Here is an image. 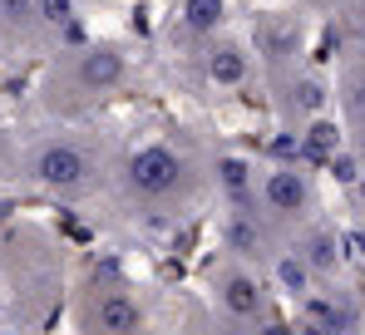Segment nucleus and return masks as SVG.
Instances as JSON below:
<instances>
[{
	"mask_svg": "<svg viewBox=\"0 0 365 335\" xmlns=\"http://www.w3.org/2000/svg\"><path fill=\"white\" fill-rule=\"evenodd\" d=\"M123 84H128V55L114 40H89L79 50H60L55 55L50 74L35 89V104L50 118H74V113H89L99 104H109Z\"/></svg>",
	"mask_w": 365,
	"mask_h": 335,
	"instance_id": "f257e3e1",
	"label": "nucleus"
},
{
	"mask_svg": "<svg viewBox=\"0 0 365 335\" xmlns=\"http://www.w3.org/2000/svg\"><path fill=\"white\" fill-rule=\"evenodd\" d=\"M20 177L45 197L84 202L104 187V158L74 133H45L30 148H20Z\"/></svg>",
	"mask_w": 365,
	"mask_h": 335,
	"instance_id": "f03ea898",
	"label": "nucleus"
},
{
	"mask_svg": "<svg viewBox=\"0 0 365 335\" xmlns=\"http://www.w3.org/2000/svg\"><path fill=\"white\" fill-rule=\"evenodd\" d=\"M192 182H197L192 158L182 148H173V143H163V138L128 148V158L119 163V192L138 212L173 217V207H182L192 197Z\"/></svg>",
	"mask_w": 365,
	"mask_h": 335,
	"instance_id": "7ed1b4c3",
	"label": "nucleus"
},
{
	"mask_svg": "<svg viewBox=\"0 0 365 335\" xmlns=\"http://www.w3.org/2000/svg\"><path fill=\"white\" fill-rule=\"evenodd\" d=\"M74 316H79V335H148V311L143 301L133 296V286L109 272H94L84 281L79 301H74Z\"/></svg>",
	"mask_w": 365,
	"mask_h": 335,
	"instance_id": "20e7f679",
	"label": "nucleus"
},
{
	"mask_svg": "<svg viewBox=\"0 0 365 335\" xmlns=\"http://www.w3.org/2000/svg\"><path fill=\"white\" fill-rule=\"evenodd\" d=\"M311 207H316V187H311L306 168L272 163L267 172H262V182H257V212H262L267 222L297 227V222L311 217Z\"/></svg>",
	"mask_w": 365,
	"mask_h": 335,
	"instance_id": "39448f33",
	"label": "nucleus"
},
{
	"mask_svg": "<svg viewBox=\"0 0 365 335\" xmlns=\"http://www.w3.org/2000/svg\"><path fill=\"white\" fill-rule=\"evenodd\" d=\"M212 301L222 306V316L227 321H237V326H252V321H262L267 316V291H262V277L247 267V262H222V267H212Z\"/></svg>",
	"mask_w": 365,
	"mask_h": 335,
	"instance_id": "423d86ee",
	"label": "nucleus"
},
{
	"mask_svg": "<svg viewBox=\"0 0 365 335\" xmlns=\"http://www.w3.org/2000/svg\"><path fill=\"white\" fill-rule=\"evenodd\" d=\"M267 217L257 207H227L222 217V242L237 262H277L282 252H272V232H267Z\"/></svg>",
	"mask_w": 365,
	"mask_h": 335,
	"instance_id": "0eeeda50",
	"label": "nucleus"
},
{
	"mask_svg": "<svg viewBox=\"0 0 365 335\" xmlns=\"http://www.w3.org/2000/svg\"><path fill=\"white\" fill-rule=\"evenodd\" d=\"M0 45H5V50L50 45L45 20H40V0H5V5H0Z\"/></svg>",
	"mask_w": 365,
	"mask_h": 335,
	"instance_id": "6e6552de",
	"label": "nucleus"
},
{
	"mask_svg": "<svg viewBox=\"0 0 365 335\" xmlns=\"http://www.w3.org/2000/svg\"><path fill=\"white\" fill-rule=\"evenodd\" d=\"M202 79L212 89H242L247 79H252V55L237 40H212L202 50Z\"/></svg>",
	"mask_w": 365,
	"mask_h": 335,
	"instance_id": "1a4fd4ad",
	"label": "nucleus"
},
{
	"mask_svg": "<svg viewBox=\"0 0 365 335\" xmlns=\"http://www.w3.org/2000/svg\"><path fill=\"white\" fill-rule=\"evenodd\" d=\"M212 182H217V192H222V202L227 207H257V168L247 163L242 153H217L212 158Z\"/></svg>",
	"mask_w": 365,
	"mask_h": 335,
	"instance_id": "9d476101",
	"label": "nucleus"
},
{
	"mask_svg": "<svg viewBox=\"0 0 365 335\" xmlns=\"http://www.w3.org/2000/svg\"><path fill=\"white\" fill-rule=\"evenodd\" d=\"M222 20H227V0H178L173 5V30L182 40H192V45L217 40Z\"/></svg>",
	"mask_w": 365,
	"mask_h": 335,
	"instance_id": "9b49d317",
	"label": "nucleus"
},
{
	"mask_svg": "<svg viewBox=\"0 0 365 335\" xmlns=\"http://www.w3.org/2000/svg\"><path fill=\"white\" fill-rule=\"evenodd\" d=\"M297 257H302L316 277H326V272L341 267V242H336L331 227H306L302 237H297Z\"/></svg>",
	"mask_w": 365,
	"mask_h": 335,
	"instance_id": "f8f14e48",
	"label": "nucleus"
},
{
	"mask_svg": "<svg viewBox=\"0 0 365 335\" xmlns=\"http://www.w3.org/2000/svg\"><path fill=\"white\" fill-rule=\"evenodd\" d=\"M341 148H346V143H341V123H331V118H311V123L302 128V163L326 168Z\"/></svg>",
	"mask_w": 365,
	"mask_h": 335,
	"instance_id": "ddd939ff",
	"label": "nucleus"
},
{
	"mask_svg": "<svg viewBox=\"0 0 365 335\" xmlns=\"http://www.w3.org/2000/svg\"><path fill=\"white\" fill-rule=\"evenodd\" d=\"M282 104H287V113H297L306 128L311 118H321V109H326V84L316 74H297V79H287V99Z\"/></svg>",
	"mask_w": 365,
	"mask_h": 335,
	"instance_id": "4468645a",
	"label": "nucleus"
},
{
	"mask_svg": "<svg viewBox=\"0 0 365 335\" xmlns=\"http://www.w3.org/2000/svg\"><path fill=\"white\" fill-rule=\"evenodd\" d=\"M272 272H277V281H282V291H287V296H311V281H316V272L306 267L297 252H282V257L272 262Z\"/></svg>",
	"mask_w": 365,
	"mask_h": 335,
	"instance_id": "2eb2a0df",
	"label": "nucleus"
},
{
	"mask_svg": "<svg viewBox=\"0 0 365 335\" xmlns=\"http://www.w3.org/2000/svg\"><path fill=\"white\" fill-rule=\"evenodd\" d=\"M262 45H267L272 59H287V55H297V30L282 25V20H267V25H262Z\"/></svg>",
	"mask_w": 365,
	"mask_h": 335,
	"instance_id": "dca6fc26",
	"label": "nucleus"
},
{
	"mask_svg": "<svg viewBox=\"0 0 365 335\" xmlns=\"http://www.w3.org/2000/svg\"><path fill=\"white\" fill-rule=\"evenodd\" d=\"M326 168H331V177H336V182H346V187H356V182H361V172H365V163H361V153H356V148H341Z\"/></svg>",
	"mask_w": 365,
	"mask_h": 335,
	"instance_id": "f3484780",
	"label": "nucleus"
},
{
	"mask_svg": "<svg viewBox=\"0 0 365 335\" xmlns=\"http://www.w3.org/2000/svg\"><path fill=\"white\" fill-rule=\"evenodd\" d=\"M351 192H356V202H361V212H365V172H361V182H356Z\"/></svg>",
	"mask_w": 365,
	"mask_h": 335,
	"instance_id": "a211bd4d",
	"label": "nucleus"
},
{
	"mask_svg": "<svg viewBox=\"0 0 365 335\" xmlns=\"http://www.w3.org/2000/svg\"><path fill=\"white\" fill-rule=\"evenodd\" d=\"M0 335H30L25 326H0Z\"/></svg>",
	"mask_w": 365,
	"mask_h": 335,
	"instance_id": "6ab92c4d",
	"label": "nucleus"
},
{
	"mask_svg": "<svg viewBox=\"0 0 365 335\" xmlns=\"http://www.w3.org/2000/svg\"><path fill=\"white\" fill-rule=\"evenodd\" d=\"M356 153H361V163H365V128L356 133Z\"/></svg>",
	"mask_w": 365,
	"mask_h": 335,
	"instance_id": "aec40b11",
	"label": "nucleus"
},
{
	"mask_svg": "<svg viewBox=\"0 0 365 335\" xmlns=\"http://www.w3.org/2000/svg\"><path fill=\"white\" fill-rule=\"evenodd\" d=\"M0 5H5V0H0Z\"/></svg>",
	"mask_w": 365,
	"mask_h": 335,
	"instance_id": "412c9836",
	"label": "nucleus"
}]
</instances>
